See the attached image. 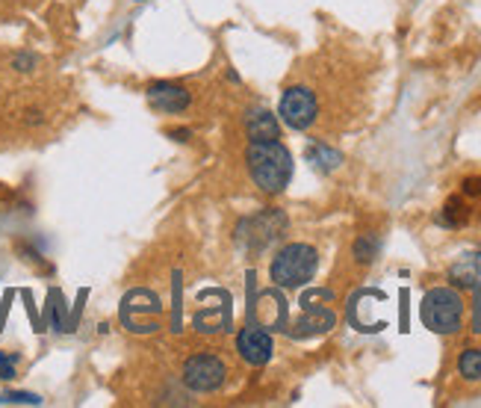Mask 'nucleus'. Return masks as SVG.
Listing matches in <instances>:
<instances>
[{"label": "nucleus", "instance_id": "nucleus-12", "mask_svg": "<svg viewBox=\"0 0 481 408\" xmlns=\"http://www.w3.org/2000/svg\"><path fill=\"white\" fill-rule=\"evenodd\" d=\"M308 163H313V169H319V172H334V169H340V163H343V154L325 142H310L308 145Z\"/></svg>", "mask_w": 481, "mask_h": 408}, {"label": "nucleus", "instance_id": "nucleus-17", "mask_svg": "<svg viewBox=\"0 0 481 408\" xmlns=\"http://www.w3.org/2000/svg\"><path fill=\"white\" fill-rule=\"evenodd\" d=\"M18 376V352L0 350V379H16Z\"/></svg>", "mask_w": 481, "mask_h": 408}, {"label": "nucleus", "instance_id": "nucleus-14", "mask_svg": "<svg viewBox=\"0 0 481 408\" xmlns=\"http://www.w3.org/2000/svg\"><path fill=\"white\" fill-rule=\"evenodd\" d=\"M458 373L470 382L481 379V350H464L458 358Z\"/></svg>", "mask_w": 481, "mask_h": 408}, {"label": "nucleus", "instance_id": "nucleus-4", "mask_svg": "<svg viewBox=\"0 0 481 408\" xmlns=\"http://www.w3.org/2000/svg\"><path fill=\"white\" fill-rule=\"evenodd\" d=\"M227 367L222 358L210 352H198L193 358H186L183 364V385L193 393H213L225 385Z\"/></svg>", "mask_w": 481, "mask_h": 408}, {"label": "nucleus", "instance_id": "nucleus-18", "mask_svg": "<svg viewBox=\"0 0 481 408\" xmlns=\"http://www.w3.org/2000/svg\"><path fill=\"white\" fill-rule=\"evenodd\" d=\"M461 195H466V199H481V178H478V175L464 178V183H461Z\"/></svg>", "mask_w": 481, "mask_h": 408}, {"label": "nucleus", "instance_id": "nucleus-6", "mask_svg": "<svg viewBox=\"0 0 481 408\" xmlns=\"http://www.w3.org/2000/svg\"><path fill=\"white\" fill-rule=\"evenodd\" d=\"M236 352L246 364L263 367L272 358V335L266 329L248 323L246 329H239V335H236Z\"/></svg>", "mask_w": 481, "mask_h": 408}, {"label": "nucleus", "instance_id": "nucleus-5", "mask_svg": "<svg viewBox=\"0 0 481 408\" xmlns=\"http://www.w3.org/2000/svg\"><path fill=\"white\" fill-rule=\"evenodd\" d=\"M316 116H319V104H316L313 89H308V86H289V89H284L281 104H277V119L287 128L308 131Z\"/></svg>", "mask_w": 481, "mask_h": 408}, {"label": "nucleus", "instance_id": "nucleus-13", "mask_svg": "<svg viewBox=\"0 0 481 408\" xmlns=\"http://www.w3.org/2000/svg\"><path fill=\"white\" fill-rule=\"evenodd\" d=\"M470 216H473V210H470V204H466V195H452V199L440 210V222L443 225H449V228L466 225Z\"/></svg>", "mask_w": 481, "mask_h": 408}, {"label": "nucleus", "instance_id": "nucleus-8", "mask_svg": "<svg viewBox=\"0 0 481 408\" xmlns=\"http://www.w3.org/2000/svg\"><path fill=\"white\" fill-rule=\"evenodd\" d=\"M246 225L251 228L248 240H255V249H263L266 243H272L277 234L287 228V216L281 214V210L266 207L263 214H257L255 219H248Z\"/></svg>", "mask_w": 481, "mask_h": 408}, {"label": "nucleus", "instance_id": "nucleus-19", "mask_svg": "<svg viewBox=\"0 0 481 408\" xmlns=\"http://www.w3.org/2000/svg\"><path fill=\"white\" fill-rule=\"evenodd\" d=\"M36 66H39V59H36L33 54H18L16 59H12V68H16V71H21V74L33 71Z\"/></svg>", "mask_w": 481, "mask_h": 408}, {"label": "nucleus", "instance_id": "nucleus-3", "mask_svg": "<svg viewBox=\"0 0 481 408\" xmlns=\"http://www.w3.org/2000/svg\"><path fill=\"white\" fill-rule=\"evenodd\" d=\"M420 317L425 329H432L434 335H455L464 323V299L458 290L452 288H434L423 296Z\"/></svg>", "mask_w": 481, "mask_h": 408}, {"label": "nucleus", "instance_id": "nucleus-9", "mask_svg": "<svg viewBox=\"0 0 481 408\" xmlns=\"http://www.w3.org/2000/svg\"><path fill=\"white\" fill-rule=\"evenodd\" d=\"M449 281L455 288L464 290H476L481 296V255L478 252H466L458 261L449 267Z\"/></svg>", "mask_w": 481, "mask_h": 408}, {"label": "nucleus", "instance_id": "nucleus-7", "mask_svg": "<svg viewBox=\"0 0 481 408\" xmlns=\"http://www.w3.org/2000/svg\"><path fill=\"white\" fill-rule=\"evenodd\" d=\"M148 104L157 110V113H181V110L189 107L193 95H189L186 86L172 83V80H157L145 89Z\"/></svg>", "mask_w": 481, "mask_h": 408}, {"label": "nucleus", "instance_id": "nucleus-16", "mask_svg": "<svg viewBox=\"0 0 481 408\" xmlns=\"http://www.w3.org/2000/svg\"><path fill=\"white\" fill-rule=\"evenodd\" d=\"M42 405L39 393H27V391H6L0 393V405Z\"/></svg>", "mask_w": 481, "mask_h": 408}, {"label": "nucleus", "instance_id": "nucleus-10", "mask_svg": "<svg viewBox=\"0 0 481 408\" xmlns=\"http://www.w3.org/2000/svg\"><path fill=\"white\" fill-rule=\"evenodd\" d=\"M328 329H334V314L328 308H313L305 302V317L296 323V335H322Z\"/></svg>", "mask_w": 481, "mask_h": 408}, {"label": "nucleus", "instance_id": "nucleus-15", "mask_svg": "<svg viewBox=\"0 0 481 408\" xmlns=\"http://www.w3.org/2000/svg\"><path fill=\"white\" fill-rule=\"evenodd\" d=\"M351 252H354V257H358V264H372L378 255V237L375 234H361V237L354 240Z\"/></svg>", "mask_w": 481, "mask_h": 408}, {"label": "nucleus", "instance_id": "nucleus-11", "mask_svg": "<svg viewBox=\"0 0 481 408\" xmlns=\"http://www.w3.org/2000/svg\"><path fill=\"white\" fill-rule=\"evenodd\" d=\"M248 140H281V125L269 110H251L248 113Z\"/></svg>", "mask_w": 481, "mask_h": 408}, {"label": "nucleus", "instance_id": "nucleus-20", "mask_svg": "<svg viewBox=\"0 0 481 408\" xmlns=\"http://www.w3.org/2000/svg\"><path fill=\"white\" fill-rule=\"evenodd\" d=\"M24 121H27V125H42L45 113H42V110H27V113H24Z\"/></svg>", "mask_w": 481, "mask_h": 408}, {"label": "nucleus", "instance_id": "nucleus-1", "mask_svg": "<svg viewBox=\"0 0 481 408\" xmlns=\"http://www.w3.org/2000/svg\"><path fill=\"white\" fill-rule=\"evenodd\" d=\"M246 160L251 181L266 195H277L287 190L289 178H293V154L287 152L281 140H251Z\"/></svg>", "mask_w": 481, "mask_h": 408}, {"label": "nucleus", "instance_id": "nucleus-2", "mask_svg": "<svg viewBox=\"0 0 481 408\" xmlns=\"http://www.w3.org/2000/svg\"><path fill=\"white\" fill-rule=\"evenodd\" d=\"M316 267H319V252L308 243H289L281 252L272 257L269 264V278L275 288L284 290H296L301 284H308L316 276Z\"/></svg>", "mask_w": 481, "mask_h": 408}, {"label": "nucleus", "instance_id": "nucleus-21", "mask_svg": "<svg viewBox=\"0 0 481 408\" xmlns=\"http://www.w3.org/2000/svg\"><path fill=\"white\" fill-rule=\"evenodd\" d=\"M169 136L172 140H177V142H183V140H189V131L183 128V131H169Z\"/></svg>", "mask_w": 481, "mask_h": 408}]
</instances>
